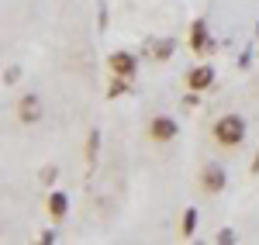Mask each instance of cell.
I'll return each mask as SVG.
<instances>
[{"instance_id":"obj_1","label":"cell","mask_w":259,"mask_h":245,"mask_svg":"<svg viewBox=\"0 0 259 245\" xmlns=\"http://www.w3.org/2000/svg\"><path fill=\"white\" fill-rule=\"evenodd\" d=\"M245 131H249V124H245L242 114H225V118H218L214 128H211V135H214V142H218L221 149H239V145L245 142Z\"/></svg>"},{"instance_id":"obj_2","label":"cell","mask_w":259,"mask_h":245,"mask_svg":"<svg viewBox=\"0 0 259 245\" xmlns=\"http://www.w3.org/2000/svg\"><path fill=\"white\" fill-rule=\"evenodd\" d=\"M177 135H180V121L169 118V114H156V118L149 121V138H152V142L166 145V142H173Z\"/></svg>"},{"instance_id":"obj_3","label":"cell","mask_w":259,"mask_h":245,"mask_svg":"<svg viewBox=\"0 0 259 245\" xmlns=\"http://www.w3.org/2000/svg\"><path fill=\"white\" fill-rule=\"evenodd\" d=\"M107 69H111L114 76L132 80V76L139 73V56H135V52H128V48H118V52H111V56H107Z\"/></svg>"},{"instance_id":"obj_4","label":"cell","mask_w":259,"mask_h":245,"mask_svg":"<svg viewBox=\"0 0 259 245\" xmlns=\"http://www.w3.org/2000/svg\"><path fill=\"white\" fill-rule=\"evenodd\" d=\"M225 186H228V173H225V166L207 163L204 169H200V190H204V193H221Z\"/></svg>"},{"instance_id":"obj_5","label":"cell","mask_w":259,"mask_h":245,"mask_svg":"<svg viewBox=\"0 0 259 245\" xmlns=\"http://www.w3.org/2000/svg\"><path fill=\"white\" fill-rule=\"evenodd\" d=\"M214 66L211 62H200V66H194L190 73H187V90H197V93H204V90H211L214 86Z\"/></svg>"},{"instance_id":"obj_6","label":"cell","mask_w":259,"mask_h":245,"mask_svg":"<svg viewBox=\"0 0 259 245\" xmlns=\"http://www.w3.org/2000/svg\"><path fill=\"white\" fill-rule=\"evenodd\" d=\"M41 111H45V107H41L38 93H21L18 111H14V114H18L21 124H35V121H41Z\"/></svg>"},{"instance_id":"obj_7","label":"cell","mask_w":259,"mask_h":245,"mask_svg":"<svg viewBox=\"0 0 259 245\" xmlns=\"http://www.w3.org/2000/svg\"><path fill=\"white\" fill-rule=\"evenodd\" d=\"M142 52H145L152 62H169L173 52H177V38H149Z\"/></svg>"},{"instance_id":"obj_8","label":"cell","mask_w":259,"mask_h":245,"mask_svg":"<svg viewBox=\"0 0 259 245\" xmlns=\"http://www.w3.org/2000/svg\"><path fill=\"white\" fill-rule=\"evenodd\" d=\"M207 41H211V35H207V18H194V24H190V52L194 56H207Z\"/></svg>"},{"instance_id":"obj_9","label":"cell","mask_w":259,"mask_h":245,"mask_svg":"<svg viewBox=\"0 0 259 245\" xmlns=\"http://www.w3.org/2000/svg\"><path fill=\"white\" fill-rule=\"evenodd\" d=\"M49 218H52L56 225L69 218V197H66L62 190H52V193H49Z\"/></svg>"},{"instance_id":"obj_10","label":"cell","mask_w":259,"mask_h":245,"mask_svg":"<svg viewBox=\"0 0 259 245\" xmlns=\"http://www.w3.org/2000/svg\"><path fill=\"white\" fill-rule=\"evenodd\" d=\"M197 221H200L197 207H187V211H183V218H180V235H183V238H194V231H197Z\"/></svg>"},{"instance_id":"obj_11","label":"cell","mask_w":259,"mask_h":245,"mask_svg":"<svg viewBox=\"0 0 259 245\" xmlns=\"http://www.w3.org/2000/svg\"><path fill=\"white\" fill-rule=\"evenodd\" d=\"M124 93H132V80H124V76H114L111 73V83H107V101H118Z\"/></svg>"},{"instance_id":"obj_12","label":"cell","mask_w":259,"mask_h":245,"mask_svg":"<svg viewBox=\"0 0 259 245\" xmlns=\"http://www.w3.org/2000/svg\"><path fill=\"white\" fill-rule=\"evenodd\" d=\"M83 156H87V163H90V166L97 163V156H100V131H97V128H90V131H87V145H83Z\"/></svg>"},{"instance_id":"obj_13","label":"cell","mask_w":259,"mask_h":245,"mask_svg":"<svg viewBox=\"0 0 259 245\" xmlns=\"http://www.w3.org/2000/svg\"><path fill=\"white\" fill-rule=\"evenodd\" d=\"M38 180H41L45 186H52L56 180H59V166H45V169L38 173Z\"/></svg>"},{"instance_id":"obj_14","label":"cell","mask_w":259,"mask_h":245,"mask_svg":"<svg viewBox=\"0 0 259 245\" xmlns=\"http://www.w3.org/2000/svg\"><path fill=\"white\" fill-rule=\"evenodd\" d=\"M214 242H221V245H232V242H239V235H235L232 228H221L218 235H214Z\"/></svg>"},{"instance_id":"obj_15","label":"cell","mask_w":259,"mask_h":245,"mask_svg":"<svg viewBox=\"0 0 259 245\" xmlns=\"http://www.w3.org/2000/svg\"><path fill=\"white\" fill-rule=\"evenodd\" d=\"M18 80H21V69L18 66H7V69H4V86H14Z\"/></svg>"},{"instance_id":"obj_16","label":"cell","mask_w":259,"mask_h":245,"mask_svg":"<svg viewBox=\"0 0 259 245\" xmlns=\"http://www.w3.org/2000/svg\"><path fill=\"white\" fill-rule=\"evenodd\" d=\"M239 69L245 73V69H252V48H242V56H239Z\"/></svg>"},{"instance_id":"obj_17","label":"cell","mask_w":259,"mask_h":245,"mask_svg":"<svg viewBox=\"0 0 259 245\" xmlns=\"http://www.w3.org/2000/svg\"><path fill=\"white\" fill-rule=\"evenodd\" d=\"M197 104H200V93H197V90H190V93L183 97V111H194Z\"/></svg>"},{"instance_id":"obj_18","label":"cell","mask_w":259,"mask_h":245,"mask_svg":"<svg viewBox=\"0 0 259 245\" xmlns=\"http://www.w3.org/2000/svg\"><path fill=\"white\" fill-rule=\"evenodd\" d=\"M56 238H59V235H56L52 228H45V231H38V242H41V245H52Z\"/></svg>"},{"instance_id":"obj_19","label":"cell","mask_w":259,"mask_h":245,"mask_svg":"<svg viewBox=\"0 0 259 245\" xmlns=\"http://www.w3.org/2000/svg\"><path fill=\"white\" fill-rule=\"evenodd\" d=\"M97 21H100V31L107 28V21H111V14H107V4H100V11H97Z\"/></svg>"},{"instance_id":"obj_20","label":"cell","mask_w":259,"mask_h":245,"mask_svg":"<svg viewBox=\"0 0 259 245\" xmlns=\"http://www.w3.org/2000/svg\"><path fill=\"white\" fill-rule=\"evenodd\" d=\"M249 173H252V176H259V149H256V156H252V166H249Z\"/></svg>"},{"instance_id":"obj_21","label":"cell","mask_w":259,"mask_h":245,"mask_svg":"<svg viewBox=\"0 0 259 245\" xmlns=\"http://www.w3.org/2000/svg\"><path fill=\"white\" fill-rule=\"evenodd\" d=\"M256 38H259V21H256Z\"/></svg>"}]
</instances>
